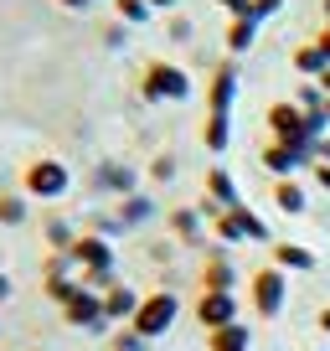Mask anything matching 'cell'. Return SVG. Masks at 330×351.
Listing matches in <instances>:
<instances>
[{
  "mask_svg": "<svg viewBox=\"0 0 330 351\" xmlns=\"http://www.w3.org/2000/svg\"><path fill=\"white\" fill-rule=\"evenodd\" d=\"M140 99L144 104H186L191 99V73L170 57H155L140 67Z\"/></svg>",
  "mask_w": 330,
  "mask_h": 351,
  "instance_id": "6da1fadb",
  "label": "cell"
},
{
  "mask_svg": "<svg viewBox=\"0 0 330 351\" xmlns=\"http://www.w3.org/2000/svg\"><path fill=\"white\" fill-rule=\"evenodd\" d=\"M21 191L31 202H62L67 191H73V171H67L57 155H36V160H26V171H21Z\"/></svg>",
  "mask_w": 330,
  "mask_h": 351,
  "instance_id": "7a4b0ae2",
  "label": "cell"
},
{
  "mask_svg": "<svg viewBox=\"0 0 330 351\" xmlns=\"http://www.w3.org/2000/svg\"><path fill=\"white\" fill-rule=\"evenodd\" d=\"M176 320H181V295L176 289H150V295L140 300V310H134L129 326L140 330L144 341H160V336L176 330Z\"/></svg>",
  "mask_w": 330,
  "mask_h": 351,
  "instance_id": "3957f363",
  "label": "cell"
},
{
  "mask_svg": "<svg viewBox=\"0 0 330 351\" xmlns=\"http://www.w3.org/2000/svg\"><path fill=\"white\" fill-rule=\"evenodd\" d=\"M248 300H253V315H264V320H274V315H284V305H289V274L284 269H258L253 274V285H248Z\"/></svg>",
  "mask_w": 330,
  "mask_h": 351,
  "instance_id": "277c9868",
  "label": "cell"
},
{
  "mask_svg": "<svg viewBox=\"0 0 330 351\" xmlns=\"http://www.w3.org/2000/svg\"><path fill=\"white\" fill-rule=\"evenodd\" d=\"M264 171L274 176V181H289V176H299V171H309L315 165V140H305V145H284V140H264Z\"/></svg>",
  "mask_w": 330,
  "mask_h": 351,
  "instance_id": "5b68a950",
  "label": "cell"
},
{
  "mask_svg": "<svg viewBox=\"0 0 330 351\" xmlns=\"http://www.w3.org/2000/svg\"><path fill=\"white\" fill-rule=\"evenodd\" d=\"M67 258H73L77 274H109V269H119V263H114V243L103 238V232H77Z\"/></svg>",
  "mask_w": 330,
  "mask_h": 351,
  "instance_id": "8992f818",
  "label": "cell"
},
{
  "mask_svg": "<svg viewBox=\"0 0 330 351\" xmlns=\"http://www.w3.org/2000/svg\"><path fill=\"white\" fill-rule=\"evenodd\" d=\"M62 320L73 330H88V336H109V320H103V295H93V289H77L73 300L62 305Z\"/></svg>",
  "mask_w": 330,
  "mask_h": 351,
  "instance_id": "52a82bcc",
  "label": "cell"
},
{
  "mask_svg": "<svg viewBox=\"0 0 330 351\" xmlns=\"http://www.w3.org/2000/svg\"><path fill=\"white\" fill-rule=\"evenodd\" d=\"M264 124H268V140H284V145H305V140H309V130H305V109H299L294 99L268 104Z\"/></svg>",
  "mask_w": 330,
  "mask_h": 351,
  "instance_id": "ba28073f",
  "label": "cell"
},
{
  "mask_svg": "<svg viewBox=\"0 0 330 351\" xmlns=\"http://www.w3.org/2000/svg\"><path fill=\"white\" fill-rule=\"evenodd\" d=\"M201 295H238V269H232L227 243H212L201 263Z\"/></svg>",
  "mask_w": 330,
  "mask_h": 351,
  "instance_id": "9c48e42d",
  "label": "cell"
},
{
  "mask_svg": "<svg viewBox=\"0 0 330 351\" xmlns=\"http://www.w3.org/2000/svg\"><path fill=\"white\" fill-rule=\"evenodd\" d=\"M42 289H47V300H52V305H67V300L83 289V279H77V269H73V258H67V253H52V258L42 263Z\"/></svg>",
  "mask_w": 330,
  "mask_h": 351,
  "instance_id": "30bf717a",
  "label": "cell"
},
{
  "mask_svg": "<svg viewBox=\"0 0 330 351\" xmlns=\"http://www.w3.org/2000/svg\"><path fill=\"white\" fill-rule=\"evenodd\" d=\"M165 228H170V238H176V243H186V248H201V253L212 248V243H207L212 222L201 217V207H170V212H165Z\"/></svg>",
  "mask_w": 330,
  "mask_h": 351,
  "instance_id": "8fae6325",
  "label": "cell"
},
{
  "mask_svg": "<svg viewBox=\"0 0 330 351\" xmlns=\"http://www.w3.org/2000/svg\"><path fill=\"white\" fill-rule=\"evenodd\" d=\"M232 104H238V67H232V57L222 67H212V83H207V114H232Z\"/></svg>",
  "mask_w": 330,
  "mask_h": 351,
  "instance_id": "7c38bea8",
  "label": "cell"
},
{
  "mask_svg": "<svg viewBox=\"0 0 330 351\" xmlns=\"http://www.w3.org/2000/svg\"><path fill=\"white\" fill-rule=\"evenodd\" d=\"M93 186L124 202V197H134V191H140V176H134V165H124V160H103L99 171H93Z\"/></svg>",
  "mask_w": 330,
  "mask_h": 351,
  "instance_id": "4fadbf2b",
  "label": "cell"
},
{
  "mask_svg": "<svg viewBox=\"0 0 330 351\" xmlns=\"http://www.w3.org/2000/svg\"><path fill=\"white\" fill-rule=\"evenodd\" d=\"M268 263H274V269H284V274H315V248L274 238V243H268Z\"/></svg>",
  "mask_w": 330,
  "mask_h": 351,
  "instance_id": "5bb4252c",
  "label": "cell"
},
{
  "mask_svg": "<svg viewBox=\"0 0 330 351\" xmlns=\"http://www.w3.org/2000/svg\"><path fill=\"white\" fill-rule=\"evenodd\" d=\"M242 310H238V295H201L196 300V320L207 326V336L212 330H222V326H232Z\"/></svg>",
  "mask_w": 330,
  "mask_h": 351,
  "instance_id": "9a60e30c",
  "label": "cell"
},
{
  "mask_svg": "<svg viewBox=\"0 0 330 351\" xmlns=\"http://www.w3.org/2000/svg\"><path fill=\"white\" fill-rule=\"evenodd\" d=\"M140 300H144L140 289L119 279V285H114L109 295H103V320H109V326H129V320H134V310H140Z\"/></svg>",
  "mask_w": 330,
  "mask_h": 351,
  "instance_id": "2e32d148",
  "label": "cell"
},
{
  "mask_svg": "<svg viewBox=\"0 0 330 351\" xmlns=\"http://www.w3.org/2000/svg\"><path fill=\"white\" fill-rule=\"evenodd\" d=\"M207 202H217L222 212H238V207H242L238 176H232L227 165H212V171H207Z\"/></svg>",
  "mask_w": 330,
  "mask_h": 351,
  "instance_id": "e0dca14e",
  "label": "cell"
},
{
  "mask_svg": "<svg viewBox=\"0 0 330 351\" xmlns=\"http://www.w3.org/2000/svg\"><path fill=\"white\" fill-rule=\"evenodd\" d=\"M268 202H274L284 217H305V212H309V191H305V181H299V176H289V181H274Z\"/></svg>",
  "mask_w": 330,
  "mask_h": 351,
  "instance_id": "ac0fdd59",
  "label": "cell"
},
{
  "mask_svg": "<svg viewBox=\"0 0 330 351\" xmlns=\"http://www.w3.org/2000/svg\"><path fill=\"white\" fill-rule=\"evenodd\" d=\"M258 26H264V21H253V16H238V21H227V57L253 52V42H258Z\"/></svg>",
  "mask_w": 330,
  "mask_h": 351,
  "instance_id": "d6986e66",
  "label": "cell"
},
{
  "mask_svg": "<svg viewBox=\"0 0 330 351\" xmlns=\"http://www.w3.org/2000/svg\"><path fill=\"white\" fill-rule=\"evenodd\" d=\"M201 145H207L212 155H227V145H232V114H207V124H201Z\"/></svg>",
  "mask_w": 330,
  "mask_h": 351,
  "instance_id": "ffe728a7",
  "label": "cell"
},
{
  "mask_svg": "<svg viewBox=\"0 0 330 351\" xmlns=\"http://www.w3.org/2000/svg\"><path fill=\"white\" fill-rule=\"evenodd\" d=\"M212 351H253V330L242 326V320H232V326H222V330H212Z\"/></svg>",
  "mask_w": 330,
  "mask_h": 351,
  "instance_id": "44dd1931",
  "label": "cell"
},
{
  "mask_svg": "<svg viewBox=\"0 0 330 351\" xmlns=\"http://www.w3.org/2000/svg\"><path fill=\"white\" fill-rule=\"evenodd\" d=\"M325 67H330V57H325V47H320V42H299L294 47V73L299 77H320Z\"/></svg>",
  "mask_w": 330,
  "mask_h": 351,
  "instance_id": "7402d4cb",
  "label": "cell"
},
{
  "mask_svg": "<svg viewBox=\"0 0 330 351\" xmlns=\"http://www.w3.org/2000/svg\"><path fill=\"white\" fill-rule=\"evenodd\" d=\"M31 217V197L26 191H0V228H21Z\"/></svg>",
  "mask_w": 330,
  "mask_h": 351,
  "instance_id": "603a6c76",
  "label": "cell"
},
{
  "mask_svg": "<svg viewBox=\"0 0 330 351\" xmlns=\"http://www.w3.org/2000/svg\"><path fill=\"white\" fill-rule=\"evenodd\" d=\"M119 217H124V228H144V222L155 217L150 191H134V197H124V202H119Z\"/></svg>",
  "mask_w": 330,
  "mask_h": 351,
  "instance_id": "cb8c5ba5",
  "label": "cell"
},
{
  "mask_svg": "<svg viewBox=\"0 0 330 351\" xmlns=\"http://www.w3.org/2000/svg\"><path fill=\"white\" fill-rule=\"evenodd\" d=\"M232 217H238V232H242V243H268V222L258 217L253 207H238Z\"/></svg>",
  "mask_w": 330,
  "mask_h": 351,
  "instance_id": "d4e9b609",
  "label": "cell"
},
{
  "mask_svg": "<svg viewBox=\"0 0 330 351\" xmlns=\"http://www.w3.org/2000/svg\"><path fill=\"white\" fill-rule=\"evenodd\" d=\"M73 243H77V228H73V222H62V217L47 222V248H52V253H73Z\"/></svg>",
  "mask_w": 330,
  "mask_h": 351,
  "instance_id": "484cf974",
  "label": "cell"
},
{
  "mask_svg": "<svg viewBox=\"0 0 330 351\" xmlns=\"http://www.w3.org/2000/svg\"><path fill=\"white\" fill-rule=\"evenodd\" d=\"M114 16H119L124 26H150V0H114Z\"/></svg>",
  "mask_w": 330,
  "mask_h": 351,
  "instance_id": "4316f807",
  "label": "cell"
},
{
  "mask_svg": "<svg viewBox=\"0 0 330 351\" xmlns=\"http://www.w3.org/2000/svg\"><path fill=\"white\" fill-rule=\"evenodd\" d=\"M109 346H114V351H150V341H144L134 326H114V330H109Z\"/></svg>",
  "mask_w": 330,
  "mask_h": 351,
  "instance_id": "83f0119b",
  "label": "cell"
},
{
  "mask_svg": "<svg viewBox=\"0 0 330 351\" xmlns=\"http://www.w3.org/2000/svg\"><path fill=\"white\" fill-rule=\"evenodd\" d=\"M212 232H217V243H242V232H238V217H232V212H217V217H212Z\"/></svg>",
  "mask_w": 330,
  "mask_h": 351,
  "instance_id": "f1b7e54d",
  "label": "cell"
},
{
  "mask_svg": "<svg viewBox=\"0 0 330 351\" xmlns=\"http://www.w3.org/2000/svg\"><path fill=\"white\" fill-rule=\"evenodd\" d=\"M176 171H181L176 155H155V160H150V181H160V186H165V181H176Z\"/></svg>",
  "mask_w": 330,
  "mask_h": 351,
  "instance_id": "f546056e",
  "label": "cell"
},
{
  "mask_svg": "<svg viewBox=\"0 0 330 351\" xmlns=\"http://www.w3.org/2000/svg\"><path fill=\"white\" fill-rule=\"evenodd\" d=\"M93 232H103V238H124V232H129V228H124V217H119V212H114V217H99V228H93Z\"/></svg>",
  "mask_w": 330,
  "mask_h": 351,
  "instance_id": "4dcf8cb0",
  "label": "cell"
},
{
  "mask_svg": "<svg viewBox=\"0 0 330 351\" xmlns=\"http://www.w3.org/2000/svg\"><path fill=\"white\" fill-rule=\"evenodd\" d=\"M129 42V26L124 21H114V26H103V47H114V52H119V47Z\"/></svg>",
  "mask_w": 330,
  "mask_h": 351,
  "instance_id": "1f68e13d",
  "label": "cell"
},
{
  "mask_svg": "<svg viewBox=\"0 0 330 351\" xmlns=\"http://www.w3.org/2000/svg\"><path fill=\"white\" fill-rule=\"evenodd\" d=\"M222 11H227V21H238V16H253V0H217Z\"/></svg>",
  "mask_w": 330,
  "mask_h": 351,
  "instance_id": "d6a6232c",
  "label": "cell"
},
{
  "mask_svg": "<svg viewBox=\"0 0 330 351\" xmlns=\"http://www.w3.org/2000/svg\"><path fill=\"white\" fill-rule=\"evenodd\" d=\"M279 11H284V0H253V21H268Z\"/></svg>",
  "mask_w": 330,
  "mask_h": 351,
  "instance_id": "836d02e7",
  "label": "cell"
},
{
  "mask_svg": "<svg viewBox=\"0 0 330 351\" xmlns=\"http://www.w3.org/2000/svg\"><path fill=\"white\" fill-rule=\"evenodd\" d=\"M309 181H315V191L330 197V165H309Z\"/></svg>",
  "mask_w": 330,
  "mask_h": 351,
  "instance_id": "e575fe53",
  "label": "cell"
},
{
  "mask_svg": "<svg viewBox=\"0 0 330 351\" xmlns=\"http://www.w3.org/2000/svg\"><path fill=\"white\" fill-rule=\"evenodd\" d=\"M170 42H191V21H181V16H176V21H170Z\"/></svg>",
  "mask_w": 330,
  "mask_h": 351,
  "instance_id": "d590c367",
  "label": "cell"
},
{
  "mask_svg": "<svg viewBox=\"0 0 330 351\" xmlns=\"http://www.w3.org/2000/svg\"><path fill=\"white\" fill-rule=\"evenodd\" d=\"M315 165H330V134H320V140H315Z\"/></svg>",
  "mask_w": 330,
  "mask_h": 351,
  "instance_id": "8d00e7d4",
  "label": "cell"
},
{
  "mask_svg": "<svg viewBox=\"0 0 330 351\" xmlns=\"http://www.w3.org/2000/svg\"><path fill=\"white\" fill-rule=\"evenodd\" d=\"M11 295H16V279L5 274V269H0V305H5V300H11Z\"/></svg>",
  "mask_w": 330,
  "mask_h": 351,
  "instance_id": "74e56055",
  "label": "cell"
},
{
  "mask_svg": "<svg viewBox=\"0 0 330 351\" xmlns=\"http://www.w3.org/2000/svg\"><path fill=\"white\" fill-rule=\"evenodd\" d=\"M315 326H320V336H330V305H325V310H315Z\"/></svg>",
  "mask_w": 330,
  "mask_h": 351,
  "instance_id": "f35d334b",
  "label": "cell"
},
{
  "mask_svg": "<svg viewBox=\"0 0 330 351\" xmlns=\"http://www.w3.org/2000/svg\"><path fill=\"white\" fill-rule=\"evenodd\" d=\"M57 5H62V11H88L93 0H57Z\"/></svg>",
  "mask_w": 330,
  "mask_h": 351,
  "instance_id": "ab89813d",
  "label": "cell"
},
{
  "mask_svg": "<svg viewBox=\"0 0 330 351\" xmlns=\"http://www.w3.org/2000/svg\"><path fill=\"white\" fill-rule=\"evenodd\" d=\"M181 0H150V11H176Z\"/></svg>",
  "mask_w": 330,
  "mask_h": 351,
  "instance_id": "60d3db41",
  "label": "cell"
},
{
  "mask_svg": "<svg viewBox=\"0 0 330 351\" xmlns=\"http://www.w3.org/2000/svg\"><path fill=\"white\" fill-rule=\"evenodd\" d=\"M315 83H320V93H325V99H330V67H325V73L315 77Z\"/></svg>",
  "mask_w": 330,
  "mask_h": 351,
  "instance_id": "b9f144b4",
  "label": "cell"
},
{
  "mask_svg": "<svg viewBox=\"0 0 330 351\" xmlns=\"http://www.w3.org/2000/svg\"><path fill=\"white\" fill-rule=\"evenodd\" d=\"M325 16H330V0H325Z\"/></svg>",
  "mask_w": 330,
  "mask_h": 351,
  "instance_id": "7bdbcfd3",
  "label": "cell"
},
{
  "mask_svg": "<svg viewBox=\"0 0 330 351\" xmlns=\"http://www.w3.org/2000/svg\"><path fill=\"white\" fill-rule=\"evenodd\" d=\"M315 351H330V346H315Z\"/></svg>",
  "mask_w": 330,
  "mask_h": 351,
  "instance_id": "ee69618b",
  "label": "cell"
},
{
  "mask_svg": "<svg viewBox=\"0 0 330 351\" xmlns=\"http://www.w3.org/2000/svg\"><path fill=\"white\" fill-rule=\"evenodd\" d=\"M31 351H47V346H31Z\"/></svg>",
  "mask_w": 330,
  "mask_h": 351,
  "instance_id": "f6af8a7d",
  "label": "cell"
},
{
  "mask_svg": "<svg viewBox=\"0 0 330 351\" xmlns=\"http://www.w3.org/2000/svg\"><path fill=\"white\" fill-rule=\"evenodd\" d=\"M325 114H330V104H325Z\"/></svg>",
  "mask_w": 330,
  "mask_h": 351,
  "instance_id": "bcb514c9",
  "label": "cell"
}]
</instances>
